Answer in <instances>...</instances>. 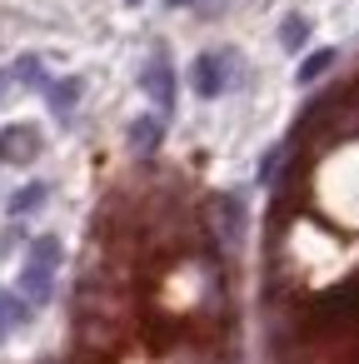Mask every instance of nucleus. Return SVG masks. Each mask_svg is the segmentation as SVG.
<instances>
[{
	"instance_id": "nucleus-1",
	"label": "nucleus",
	"mask_w": 359,
	"mask_h": 364,
	"mask_svg": "<svg viewBox=\"0 0 359 364\" xmlns=\"http://www.w3.org/2000/svg\"><path fill=\"white\" fill-rule=\"evenodd\" d=\"M80 349L50 364H225V269L210 220L150 200L110 225L80 279Z\"/></svg>"
},
{
	"instance_id": "nucleus-2",
	"label": "nucleus",
	"mask_w": 359,
	"mask_h": 364,
	"mask_svg": "<svg viewBox=\"0 0 359 364\" xmlns=\"http://www.w3.org/2000/svg\"><path fill=\"white\" fill-rule=\"evenodd\" d=\"M195 85H200V95H215L220 90V80H215V60H195Z\"/></svg>"
},
{
	"instance_id": "nucleus-3",
	"label": "nucleus",
	"mask_w": 359,
	"mask_h": 364,
	"mask_svg": "<svg viewBox=\"0 0 359 364\" xmlns=\"http://www.w3.org/2000/svg\"><path fill=\"white\" fill-rule=\"evenodd\" d=\"M329 60H334L329 50H319V55H309V60H304V70H299V80H314L319 70H329Z\"/></svg>"
},
{
	"instance_id": "nucleus-4",
	"label": "nucleus",
	"mask_w": 359,
	"mask_h": 364,
	"mask_svg": "<svg viewBox=\"0 0 359 364\" xmlns=\"http://www.w3.org/2000/svg\"><path fill=\"white\" fill-rule=\"evenodd\" d=\"M130 6H135V0H130Z\"/></svg>"
}]
</instances>
